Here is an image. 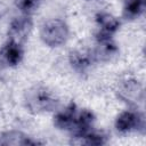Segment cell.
<instances>
[{"label": "cell", "mask_w": 146, "mask_h": 146, "mask_svg": "<svg viewBox=\"0 0 146 146\" xmlns=\"http://www.w3.org/2000/svg\"><path fill=\"white\" fill-rule=\"evenodd\" d=\"M25 107L31 113H43L56 108L57 99L55 95L43 86H34L30 88L24 96Z\"/></svg>", "instance_id": "1"}, {"label": "cell", "mask_w": 146, "mask_h": 146, "mask_svg": "<svg viewBox=\"0 0 146 146\" xmlns=\"http://www.w3.org/2000/svg\"><path fill=\"white\" fill-rule=\"evenodd\" d=\"M70 38V27L65 21L60 18H50L40 27L41 41L51 48L60 47Z\"/></svg>", "instance_id": "2"}, {"label": "cell", "mask_w": 146, "mask_h": 146, "mask_svg": "<svg viewBox=\"0 0 146 146\" xmlns=\"http://www.w3.org/2000/svg\"><path fill=\"white\" fill-rule=\"evenodd\" d=\"M115 129L120 133H128L131 131H141L145 130V119L144 115L138 112L136 108H129L121 112L114 122Z\"/></svg>", "instance_id": "3"}, {"label": "cell", "mask_w": 146, "mask_h": 146, "mask_svg": "<svg viewBox=\"0 0 146 146\" xmlns=\"http://www.w3.org/2000/svg\"><path fill=\"white\" fill-rule=\"evenodd\" d=\"M33 27V21L31 15L22 14L18 17H15L9 25L8 29V40L17 42L19 44H24L27 40Z\"/></svg>", "instance_id": "4"}, {"label": "cell", "mask_w": 146, "mask_h": 146, "mask_svg": "<svg viewBox=\"0 0 146 146\" xmlns=\"http://www.w3.org/2000/svg\"><path fill=\"white\" fill-rule=\"evenodd\" d=\"M117 97L132 107L144 99V90L136 79L128 78L119 84Z\"/></svg>", "instance_id": "5"}, {"label": "cell", "mask_w": 146, "mask_h": 146, "mask_svg": "<svg viewBox=\"0 0 146 146\" xmlns=\"http://www.w3.org/2000/svg\"><path fill=\"white\" fill-rule=\"evenodd\" d=\"M95 21L98 27L96 32V40L112 39L113 34L120 29L121 25V22L117 17L106 11L97 13V15L95 16Z\"/></svg>", "instance_id": "6"}, {"label": "cell", "mask_w": 146, "mask_h": 146, "mask_svg": "<svg viewBox=\"0 0 146 146\" xmlns=\"http://www.w3.org/2000/svg\"><path fill=\"white\" fill-rule=\"evenodd\" d=\"M24 56V49L23 44H19L17 42L7 40L3 46L0 48V64L13 67L18 65Z\"/></svg>", "instance_id": "7"}, {"label": "cell", "mask_w": 146, "mask_h": 146, "mask_svg": "<svg viewBox=\"0 0 146 146\" xmlns=\"http://www.w3.org/2000/svg\"><path fill=\"white\" fill-rule=\"evenodd\" d=\"M119 52V48L113 39L96 40V46L91 49L95 63H106L112 60Z\"/></svg>", "instance_id": "8"}, {"label": "cell", "mask_w": 146, "mask_h": 146, "mask_svg": "<svg viewBox=\"0 0 146 146\" xmlns=\"http://www.w3.org/2000/svg\"><path fill=\"white\" fill-rule=\"evenodd\" d=\"M94 122H95V115L90 110H87V108L78 110L73 125L70 129L71 136L78 137V136L86 133L87 131L92 129Z\"/></svg>", "instance_id": "9"}, {"label": "cell", "mask_w": 146, "mask_h": 146, "mask_svg": "<svg viewBox=\"0 0 146 146\" xmlns=\"http://www.w3.org/2000/svg\"><path fill=\"white\" fill-rule=\"evenodd\" d=\"M78 110L79 108L74 102L68 103L64 108L57 111L54 115V125L59 130L70 131V129L73 125Z\"/></svg>", "instance_id": "10"}, {"label": "cell", "mask_w": 146, "mask_h": 146, "mask_svg": "<svg viewBox=\"0 0 146 146\" xmlns=\"http://www.w3.org/2000/svg\"><path fill=\"white\" fill-rule=\"evenodd\" d=\"M68 63L74 71L83 73L95 64L91 50H72L68 55Z\"/></svg>", "instance_id": "11"}, {"label": "cell", "mask_w": 146, "mask_h": 146, "mask_svg": "<svg viewBox=\"0 0 146 146\" xmlns=\"http://www.w3.org/2000/svg\"><path fill=\"white\" fill-rule=\"evenodd\" d=\"M36 140L19 130H9L0 132V145H35Z\"/></svg>", "instance_id": "12"}, {"label": "cell", "mask_w": 146, "mask_h": 146, "mask_svg": "<svg viewBox=\"0 0 146 146\" xmlns=\"http://www.w3.org/2000/svg\"><path fill=\"white\" fill-rule=\"evenodd\" d=\"M107 141V137L99 131H96L94 129H90L86 133L78 136V137H72V144L76 145H89V146H98V145H104Z\"/></svg>", "instance_id": "13"}, {"label": "cell", "mask_w": 146, "mask_h": 146, "mask_svg": "<svg viewBox=\"0 0 146 146\" xmlns=\"http://www.w3.org/2000/svg\"><path fill=\"white\" fill-rule=\"evenodd\" d=\"M145 10V0H124L122 8V17L125 19H135Z\"/></svg>", "instance_id": "14"}, {"label": "cell", "mask_w": 146, "mask_h": 146, "mask_svg": "<svg viewBox=\"0 0 146 146\" xmlns=\"http://www.w3.org/2000/svg\"><path fill=\"white\" fill-rule=\"evenodd\" d=\"M41 0H14L16 8L25 15H32L40 6Z\"/></svg>", "instance_id": "15"}]
</instances>
